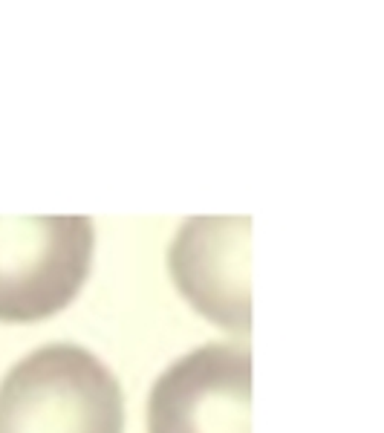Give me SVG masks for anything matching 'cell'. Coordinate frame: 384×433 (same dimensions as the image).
<instances>
[{"mask_svg":"<svg viewBox=\"0 0 384 433\" xmlns=\"http://www.w3.org/2000/svg\"><path fill=\"white\" fill-rule=\"evenodd\" d=\"M252 352L205 344L177 358L151 390L148 433H252Z\"/></svg>","mask_w":384,"mask_h":433,"instance_id":"3","label":"cell"},{"mask_svg":"<svg viewBox=\"0 0 384 433\" xmlns=\"http://www.w3.org/2000/svg\"><path fill=\"white\" fill-rule=\"evenodd\" d=\"M90 216H0V321L50 318L90 275Z\"/></svg>","mask_w":384,"mask_h":433,"instance_id":"2","label":"cell"},{"mask_svg":"<svg viewBox=\"0 0 384 433\" xmlns=\"http://www.w3.org/2000/svg\"><path fill=\"white\" fill-rule=\"evenodd\" d=\"M125 396L90 350L50 344L0 381V433H122Z\"/></svg>","mask_w":384,"mask_h":433,"instance_id":"1","label":"cell"},{"mask_svg":"<svg viewBox=\"0 0 384 433\" xmlns=\"http://www.w3.org/2000/svg\"><path fill=\"white\" fill-rule=\"evenodd\" d=\"M249 216H194L174 237L167 266L185 301L237 335L252 329Z\"/></svg>","mask_w":384,"mask_h":433,"instance_id":"4","label":"cell"}]
</instances>
